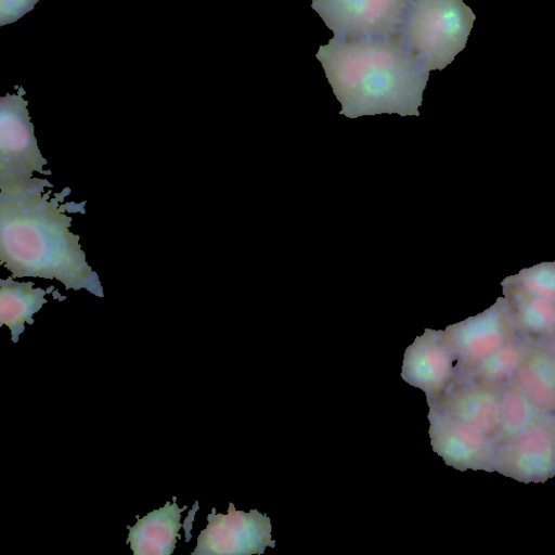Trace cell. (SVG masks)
Instances as JSON below:
<instances>
[{
  "label": "cell",
  "mask_w": 555,
  "mask_h": 555,
  "mask_svg": "<svg viewBox=\"0 0 555 555\" xmlns=\"http://www.w3.org/2000/svg\"><path fill=\"white\" fill-rule=\"evenodd\" d=\"M47 180L0 186V262L14 278L56 280L66 289L85 288L103 297L96 273L87 262L72 218L43 196Z\"/></svg>",
  "instance_id": "6da1fadb"
},
{
  "label": "cell",
  "mask_w": 555,
  "mask_h": 555,
  "mask_svg": "<svg viewBox=\"0 0 555 555\" xmlns=\"http://www.w3.org/2000/svg\"><path fill=\"white\" fill-rule=\"evenodd\" d=\"M315 57L341 105L340 115H420L429 72L401 34L349 41L333 37Z\"/></svg>",
  "instance_id": "7a4b0ae2"
},
{
  "label": "cell",
  "mask_w": 555,
  "mask_h": 555,
  "mask_svg": "<svg viewBox=\"0 0 555 555\" xmlns=\"http://www.w3.org/2000/svg\"><path fill=\"white\" fill-rule=\"evenodd\" d=\"M475 18L463 0H411L401 36L426 70H442L466 47Z\"/></svg>",
  "instance_id": "3957f363"
},
{
  "label": "cell",
  "mask_w": 555,
  "mask_h": 555,
  "mask_svg": "<svg viewBox=\"0 0 555 555\" xmlns=\"http://www.w3.org/2000/svg\"><path fill=\"white\" fill-rule=\"evenodd\" d=\"M411 0H313L334 38L341 41L401 34Z\"/></svg>",
  "instance_id": "277c9868"
},
{
  "label": "cell",
  "mask_w": 555,
  "mask_h": 555,
  "mask_svg": "<svg viewBox=\"0 0 555 555\" xmlns=\"http://www.w3.org/2000/svg\"><path fill=\"white\" fill-rule=\"evenodd\" d=\"M24 89L0 99V186L27 181L43 172L41 155L30 121Z\"/></svg>",
  "instance_id": "5b68a950"
},
{
  "label": "cell",
  "mask_w": 555,
  "mask_h": 555,
  "mask_svg": "<svg viewBox=\"0 0 555 555\" xmlns=\"http://www.w3.org/2000/svg\"><path fill=\"white\" fill-rule=\"evenodd\" d=\"M516 331L505 297L498 298L486 311L448 326L444 337L455 359V376L463 367H478L512 341Z\"/></svg>",
  "instance_id": "8992f818"
},
{
  "label": "cell",
  "mask_w": 555,
  "mask_h": 555,
  "mask_svg": "<svg viewBox=\"0 0 555 555\" xmlns=\"http://www.w3.org/2000/svg\"><path fill=\"white\" fill-rule=\"evenodd\" d=\"M192 555L262 554L266 547H274L270 519L257 509L236 511L229 503L227 514L210 513Z\"/></svg>",
  "instance_id": "52a82bcc"
},
{
  "label": "cell",
  "mask_w": 555,
  "mask_h": 555,
  "mask_svg": "<svg viewBox=\"0 0 555 555\" xmlns=\"http://www.w3.org/2000/svg\"><path fill=\"white\" fill-rule=\"evenodd\" d=\"M455 359L444 331L426 328L406 348L401 377L426 397L442 392L455 379Z\"/></svg>",
  "instance_id": "ba28073f"
},
{
  "label": "cell",
  "mask_w": 555,
  "mask_h": 555,
  "mask_svg": "<svg viewBox=\"0 0 555 555\" xmlns=\"http://www.w3.org/2000/svg\"><path fill=\"white\" fill-rule=\"evenodd\" d=\"M176 499L166 502L160 508L154 509L140 518L132 527H128L127 543L134 555H170L176 548L178 532L182 527L181 512Z\"/></svg>",
  "instance_id": "9c48e42d"
},
{
  "label": "cell",
  "mask_w": 555,
  "mask_h": 555,
  "mask_svg": "<svg viewBox=\"0 0 555 555\" xmlns=\"http://www.w3.org/2000/svg\"><path fill=\"white\" fill-rule=\"evenodd\" d=\"M47 292L34 287L33 282L0 281V325H7L13 343L25 330V323L33 324V315L47 302Z\"/></svg>",
  "instance_id": "30bf717a"
},
{
  "label": "cell",
  "mask_w": 555,
  "mask_h": 555,
  "mask_svg": "<svg viewBox=\"0 0 555 555\" xmlns=\"http://www.w3.org/2000/svg\"><path fill=\"white\" fill-rule=\"evenodd\" d=\"M501 286L517 331L532 336L553 335L555 304L528 294L506 279Z\"/></svg>",
  "instance_id": "8fae6325"
},
{
  "label": "cell",
  "mask_w": 555,
  "mask_h": 555,
  "mask_svg": "<svg viewBox=\"0 0 555 555\" xmlns=\"http://www.w3.org/2000/svg\"><path fill=\"white\" fill-rule=\"evenodd\" d=\"M551 443L547 430L542 427L527 428L519 435L512 457L520 476L533 478L547 474L552 461Z\"/></svg>",
  "instance_id": "7c38bea8"
},
{
  "label": "cell",
  "mask_w": 555,
  "mask_h": 555,
  "mask_svg": "<svg viewBox=\"0 0 555 555\" xmlns=\"http://www.w3.org/2000/svg\"><path fill=\"white\" fill-rule=\"evenodd\" d=\"M519 379L531 399L540 406L555 404V369L546 354H537L519 370Z\"/></svg>",
  "instance_id": "4fadbf2b"
},
{
  "label": "cell",
  "mask_w": 555,
  "mask_h": 555,
  "mask_svg": "<svg viewBox=\"0 0 555 555\" xmlns=\"http://www.w3.org/2000/svg\"><path fill=\"white\" fill-rule=\"evenodd\" d=\"M506 280L532 296L555 304V261L525 268Z\"/></svg>",
  "instance_id": "5bb4252c"
},
{
  "label": "cell",
  "mask_w": 555,
  "mask_h": 555,
  "mask_svg": "<svg viewBox=\"0 0 555 555\" xmlns=\"http://www.w3.org/2000/svg\"><path fill=\"white\" fill-rule=\"evenodd\" d=\"M39 0H0V26L12 24L30 12Z\"/></svg>",
  "instance_id": "9a60e30c"
},
{
  "label": "cell",
  "mask_w": 555,
  "mask_h": 555,
  "mask_svg": "<svg viewBox=\"0 0 555 555\" xmlns=\"http://www.w3.org/2000/svg\"><path fill=\"white\" fill-rule=\"evenodd\" d=\"M553 335L555 336V321H554V331H553Z\"/></svg>",
  "instance_id": "2e32d148"
}]
</instances>
